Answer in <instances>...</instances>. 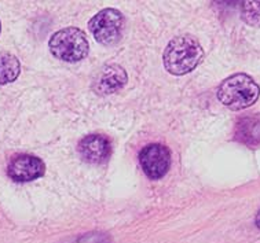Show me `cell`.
Listing matches in <instances>:
<instances>
[{
  "mask_svg": "<svg viewBox=\"0 0 260 243\" xmlns=\"http://www.w3.org/2000/svg\"><path fill=\"white\" fill-rule=\"evenodd\" d=\"M72 243H112L109 236L105 234H98V232H92V234L81 235L80 238H76L72 240Z\"/></svg>",
  "mask_w": 260,
  "mask_h": 243,
  "instance_id": "obj_12",
  "label": "cell"
},
{
  "mask_svg": "<svg viewBox=\"0 0 260 243\" xmlns=\"http://www.w3.org/2000/svg\"><path fill=\"white\" fill-rule=\"evenodd\" d=\"M46 172V165L42 159L29 154L15 155L7 166V175L14 182H34L42 178Z\"/></svg>",
  "mask_w": 260,
  "mask_h": 243,
  "instance_id": "obj_6",
  "label": "cell"
},
{
  "mask_svg": "<svg viewBox=\"0 0 260 243\" xmlns=\"http://www.w3.org/2000/svg\"><path fill=\"white\" fill-rule=\"evenodd\" d=\"M139 162L143 172L151 180H157L166 176L171 166V153L164 145H147L139 153Z\"/></svg>",
  "mask_w": 260,
  "mask_h": 243,
  "instance_id": "obj_5",
  "label": "cell"
},
{
  "mask_svg": "<svg viewBox=\"0 0 260 243\" xmlns=\"http://www.w3.org/2000/svg\"><path fill=\"white\" fill-rule=\"evenodd\" d=\"M127 73L120 65H106L100 72L94 83V91L101 95L117 92L127 84Z\"/></svg>",
  "mask_w": 260,
  "mask_h": 243,
  "instance_id": "obj_8",
  "label": "cell"
},
{
  "mask_svg": "<svg viewBox=\"0 0 260 243\" xmlns=\"http://www.w3.org/2000/svg\"><path fill=\"white\" fill-rule=\"evenodd\" d=\"M77 151L85 162L104 164L112 154L109 139L104 135H88L79 142Z\"/></svg>",
  "mask_w": 260,
  "mask_h": 243,
  "instance_id": "obj_7",
  "label": "cell"
},
{
  "mask_svg": "<svg viewBox=\"0 0 260 243\" xmlns=\"http://www.w3.org/2000/svg\"><path fill=\"white\" fill-rule=\"evenodd\" d=\"M0 32H2V24H0Z\"/></svg>",
  "mask_w": 260,
  "mask_h": 243,
  "instance_id": "obj_14",
  "label": "cell"
},
{
  "mask_svg": "<svg viewBox=\"0 0 260 243\" xmlns=\"http://www.w3.org/2000/svg\"><path fill=\"white\" fill-rule=\"evenodd\" d=\"M241 18L253 28H260V2H244L241 5Z\"/></svg>",
  "mask_w": 260,
  "mask_h": 243,
  "instance_id": "obj_11",
  "label": "cell"
},
{
  "mask_svg": "<svg viewBox=\"0 0 260 243\" xmlns=\"http://www.w3.org/2000/svg\"><path fill=\"white\" fill-rule=\"evenodd\" d=\"M19 73L21 63L18 58L10 52H0V85L15 81Z\"/></svg>",
  "mask_w": 260,
  "mask_h": 243,
  "instance_id": "obj_10",
  "label": "cell"
},
{
  "mask_svg": "<svg viewBox=\"0 0 260 243\" xmlns=\"http://www.w3.org/2000/svg\"><path fill=\"white\" fill-rule=\"evenodd\" d=\"M50 51L57 59L75 63L84 59L90 51V44L85 33L79 28H65L58 30L48 42Z\"/></svg>",
  "mask_w": 260,
  "mask_h": 243,
  "instance_id": "obj_3",
  "label": "cell"
},
{
  "mask_svg": "<svg viewBox=\"0 0 260 243\" xmlns=\"http://www.w3.org/2000/svg\"><path fill=\"white\" fill-rule=\"evenodd\" d=\"M203 58L204 50L199 40L190 34H182L168 43L162 62L168 73L183 76L193 72L201 63Z\"/></svg>",
  "mask_w": 260,
  "mask_h": 243,
  "instance_id": "obj_1",
  "label": "cell"
},
{
  "mask_svg": "<svg viewBox=\"0 0 260 243\" xmlns=\"http://www.w3.org/2000/svg\"><path fill=\"white\" fill-rule=\"evenodd\" d=\"M125 19L116 9H105L95 14L88 22V29L102 46H114L123 38Z\"/></svg>",
  "mask_w": 260,
  "mask_h": 243,
  "instance_id": "obj_4",
  "label": "cell"
},
{
  "mask_svg": "<svg viewBox=\"0 0 260 243\" xmlns=\"http://www.w3.org/2000/svg\"><path fill=\"white\" fill-rule=\"evenodd\" d=\"M256 225L260 228V211L259 213H257V216H256Z\"/></svg>",
  "mask_w": 260,
  "mask_h": 243,
  "instance_id": "obj_13",
  "label": "cell"
},
{
  "mask_svg": "<svg viewBox=\"0 0 260 243\" xmlns=\"http://www.w3.org/2000/svg\"><path fill=\"white\" fill-rule=\"evenodd\" d=\"M260 87L251 76L237 73L227 77L218 88L219 102L232 110H242L259 99Z\"/></svg>",
  "mask_w": 260,
  "mask_h": 243,
  "instance_id": "obj_2",
  "label": "cell"
},
{
  "mask_svg": "<svg viewBox=\"0 0 260 243\" xmlns=\"http://www.w3.org/2000/svg\"><path fill=\"white\" fill-rule=\"evenodd\" d=\"M236 139L251 149L257 147L260 145V117L240 118L236 125Z\"/></svg>",
  "mask_w": 260,
  "mask_h": 243,
  "instance_id": "obj_9",
  "label": "cell"
}]
</instances>
